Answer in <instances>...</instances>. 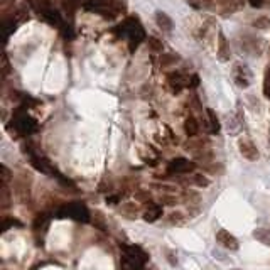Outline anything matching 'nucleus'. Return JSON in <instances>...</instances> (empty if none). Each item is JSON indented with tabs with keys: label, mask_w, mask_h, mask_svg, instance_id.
<instances>
[{
	"label": "nucleus",
	"mask_w": 270,
	"mask_h": 270,
	"mask_svg": "<svg viewBox=\"0 0 270 270\" xmlns=\"http://www.w3.org/2000/svg\"><path fill=\"white\" fill-rule=\"evenodd\" d=\"M117 30H120L122 36L128 37L132 49L139 46V44L145 39L144 27H142V25H140V22H139V19H137L135 15H132V17H128V19L123 20V24L118 25Z\"/></svg>",
	"instance_id": "f257e3e1"
},
{
	"label": "nucleus",
	"mask_w": 270,
	"mask_h": 270,
	"mask_svg": "<svg viewBox=\"0 0 270 270\" xmlns=\"http://www.w3.org/2000/svg\"><path fill=\"white\" fill-rule=\"evenodd\" d=\"M123 269L125 270H142L147 255L139 247H123Z\"/></svg>",
	"instance_id": "f03ea898"
},
{
	"label": "nucleus",
	"mask_w": 270,
	"mask_h": 270,
	"mask_svg": "<svg viewBox=\"0 0 270 270\" xmlns=\"http://www.w3.org/2000/svg\"><path fill=\"white\" fill-rule=\"evenodd\" d=\"M14 128L20 135H29L37 130V122L24 110H17L14 115Z\"/></svg>",
	"instance_id": "7ed1b4c3"
},
{
	"label": "nucleus",
	"mask_w": 270,
	"mask_h": 270,
	"mask_svg": "<svg viewBox=\"0 0 270 270\" xmlns=\"http://www.w3.org/2000/svg\"><path fill=\"white\" fill-rule=\"evenodd\" d=\"M61 216H68V218H73L76 221H81V223H88L90 221V211L86 210L85 205H79V203H71L68 206L61 208Z\"/></svg>",
	"instance_id": "20e7f679"
},
{
	"label": "nucleus",
	"mask_w": 270,
	"mask_h": 270,
	"mask_svg": "<svg viewBox=\"0 0 270 270\" xmlns=\"http://www.w3.org/2000/svg\"><path fill=\"white\" fill-rule=\"evenodd\" d=\"M166 81H167V86H169V90L176 95V93L183 91L184 88H189L191 76H188V74H184V73H181V71H171L166 76Z\"/></svg>",
	"instance_id": "39448f33"
},
{
	"label": "nucleus",
	"mask_w": 270,
	"mask_h": 270,
	"mask_svg": "<svg viewBox=\"0 0 270 270\" xmlns=\"http://www.w3.org/2000/svg\"><path fill=\"white\" fill-rule=\"evenodd\" d=\"M238 150H240L242 156L245 157L247 161H250V162L259 161V157H260L259 149H257V145L252 142L250 139H240V140H238Z\"/></svg>",
	"instance_id": "423d86ee"
},
{
	"label": "nucleus",
	"mask_w": 270,
	"mask_h": 270,
	"mask_svg": "<svg viewBox=\"0 0 270 270\" xmlns=\"http://www.w3.org/2000/svg\"><path fill=\"white\" fill-rule=\"evenodd\" d=\"M233 78H235V81H237L238 86H242V88L250 86L252 74H250L249 68H247L245 64H235L233 66Z\"/></svg>",
	"instance_id": "0eeeda50"
},
{
	"label": "nucleus",
	"mask_w": 270,
	"mask_h": 270,
	"mask_svg": "<svg viewBox=\"0 0 270 270\" xmlns=\"http://www.w3.org/2000/svg\"><path fill=\"white\" fill-rule=\"evenodd\" d=\"M216 240H218L220 245H223L227 250H237L238 249L237 238H235L230 232H227V230H220V232L216 233Z\"/></svg>",
	"instance_id": "6e6552de"
},
{
	"label": "nucleus",
	"mask_w": 270,
	"mask_h": 270,
	"mask_svg": "<svg viewBox=\"0 0 270 270\" xmlns=\"http://www.w3.org/2000/svg\"><path fill=\"white\" fill-rule=\"evenodd\" d=\"M194 162L191 161H188V159H183V157H179V159H174L171 164H169V172H191L194 171Z\"/></svg>",
	"instance_id": "1a4fd4ad"
},
{
	"label": "nucleus",
	"mask_w": 270,
	"mask_h": 270,
	"mask_svg": "<svg viewBox=\"0 0 270 270\" xmlns=\"http://www.w3.org/2000/svg\"><path fill=\"white\" fill-rule=\"evenodd\" d=\"M216 52H218V57L220 61H228L230 59V44L227 41V37L223 36V32H218V49H216Z\"/></svg>",
	"instance_id": "9d476101"
},
{
	"label": "nucleus",
	"mask_w": 270,
	"mask_h": 270,
	"mask_svg": "<svg viewBox=\"0 0 270 270\" xmlns=\"http://www.w3.org/2000/svg\"><path fill=\"white\" fill-rule=\"evenodd\" d=\"M156 22H157L159 29H162L164 32H171V30H172L171 17L167 15V14H164V12H157V14H156Z\"/></svg>",
	"instance_id": "9b49d317"
},
{
	"label": "nucleus",
	"mask_w": 270,
	"mask_h": 270,
	"mask_svg": "<svg viewBox=\"0 0 270 270\" xmlns=\"http://www.w3.org/2000/svg\"><path fill=\"white\" fill-rule=\"evenodd\" d=\"M184 130L188 137H196L198 132H199V123L194 117H188L184 120Z\"/></svg>",
	"instance_id": "f8f14e48"
},
{
	"label": "nucleus",
	"mask_w": 270,
	"mask_h": 270,
	"mask_svg": "<svg viewBox=\"0 0 270 270\" xmlns=\"http://www.w3.org/2000/svg\"><path fill=\"white\" fill-rule=\"evenodd\" d=\"M161 215H162V208L152 205V206H149L147 211L144 213V220L149 221V223H152V221H157L159 218H161Z\"/></svg>",
	"instance_id": "ddd939ff"
},
{
	"label": "nucleus",
	"mask_w": 270,
	"mask_h": 270,
	"mask_svg": "<svg viewBox=\"0 0 270 270\" xmlns=\"http://www.w3.org/2000/svg\"><path fill=\"white\" fill-rule=\"evenodd\" d=\"M167 221L174 227H183V225L188 221V216H186L183 211H172V213L167 216Z\"/></svg>",
	"instance_id": "4468645a"
},
{
	"label": "nucleus",
	"mask_w": 270,
	"mask_h": 270,
	"mask_svg": "<svg viewBox=\"0 0 270 270\" xmlns=\"http://www.w3.org/2000/svg\"><path fill=\"white\" fill-rule=\"evenodd\" d=\"M188 150H191V152H201V150H205L206 147V140H196V139H191V140H188L184 145Z\"/></svg>",
	"instance_id": "2eb2a0df"
},
{
	"label": "nucleus",
	"mask_w": 270,
	"mask_h": 270,
	"mask_svg": "<svg viewBox=\"0 0 270 270\" xmlns=\"http://www.w3.org/2000/svg\"><path fill=\"white\" fill-rule=\"evenodd\" d=\"M206 115H208V120H210V130L211 134H218L220 132V122H218V117L213 110H206Z\"/></svg>",
	"instance_id": "dca6fc26"
},
{
	"label": "nucleus",
	"mask_w": 270,
	"mask_h": 270,
	"mask_svg": "<svg viewBox=\"0 0 270 270\" xmlns=\"http://www.w3.org/2000/svg\"><path fill=\"white\" fill-rule=\"evenodd\" d=\"M254 237H255L259 242L265 243V245H270V232H269V230H264V228L255 230V232H254Z\"/></svg>",
	"instance_id": "f3484780"
},
{
	"label": "nucleus",
	"mask_w": 270,
	"mask_h": 270,
	"mask_svg": "<svg viewBox=\"0 0 270 270\" xmlns=\"http://www.w3.org/2000/svg\"><path fill=\"white\" fill-rule=\"evenodd\" d=\"M193 183L196 186H199V188H208V186H210V179H208L206 176H203V174H194Z\"/></svg>",
	"instance_id": "a211bd4d"
},
{
	"label": "nucleus",
	"mask_w": 270,
	"mask_h": 270,
	"mask_svg": "<svg viewBox=\"0 0 270 270\" xmlns=\"http://www.w3.org/2000/svg\"><path fill=\"white\" fill-rule=\"evenodd\" d=\"M8 73H10V64H8L7 54H3V57H2V78L5 79L8 76Z\"/></svg>",
	"instance_id": "6ab92c4d"
},
{
	"label": "nucleus",
	"mask_w": 270,
	"mask_h": 270,
	"mask_svg": "<svg viewBox=\"0 0 270 270\" xmlns=\"http://www.w3.org/2000/svg\"><path fill=\"white\" fill-rule=\"evenodd\" d=\"M79 2H81V0H64L63 5L66 8V12H74V8L79 5Z\"/></svg>",
	"instance_id": "aec40b11"
},
{
	"label": "nucleus",
	"mask_w": 270,
	"mask_h": 270,
	"mask_svg": "<svg viewBox=\"0 0 270 270\" xmlns=\"http://www.w3.org/2000/svg\"><path fill=\"white\" fill-rule=\"evenodd\" d=\"M178 61V56H172V54H166V56H161V66H169L172 63Z\"/></svg>",
	"instance_id": "412c9836"
},
{
	"label": "nucleus",
	"mask_w": 270,
	"mask_h": 270,
	"mask_svg": "<svg viewBox=\"0 0 270 270\" xmlns=\"http://www.w3.org/2000/svg\"><path fill=\"white\" fill-rule=\"evenodd\" d=\"M0 172H2V186H7L10 181V171L5 166H0Z\"/></svg>",
	"instance_id": "4be33fe9"
},
{
	"label": "nucleus",
	"mask_w": 270,
	"mask_h": 270,
	"mask_svg": "<svg viewBox=\"0 0 270 270\" xmlns=\"http://www.w3.org/2000/svg\"><path fill=\"white\" fill-rule=\"evenodd\" d=\"M0 196H2V208H5L8 203H10V194H8V188L7 186H2V194H0Z\"/></svg>",
	"instance_id": "5701e85b"
},
{
	"label": "nucleus",
	"mask_w": 270,
	"mask_h": 270,
	"mask_svg": "<svg viewBox=\"0 0 270 270\" xmlns=\"http://www.w3.org/2000/svg\"><path fill=\"white\" fill-rule=\"evenodd\" d=\"M254 25L257 29H265V27H269V25H270V22H269L267 17H260V19H257L254 22Z\"/></svg>",
	"instance_id": "b1692460"
},
{
	"label": "nucleus",
	"mask_w": 270,
	"mask_h": 270,
	"mask_svg": "<svg viewBox=\"0 0 270 270\" xmlns=\"http://www.w3.org/2000/svg\"><path fill=\"white\" fill-rule=\"evenodd\" d=\"M161 203L162 205H167V206H176L178 205V199H176V196H162Z\"/></svg>",
	"instance_id": "393cba45"
},
{
	"label": "nucleus",
	"mask_w": 270,
	"mask_h": 270,
	"mask_svg": "<svg viewBox=\"0 0 270 270\" xmlns=\"http://www.w3.org/2000/svg\"><path fill=\"white\" fill-rule=\"evenodd\" d=\"M149 44H150V49L152 51H162V44L159 42L156 37H149Z\"/></svg>",
	"instance_id": "a878e982"
},
{
	"label": "nucleus",
	"mask_w": 270,
	"mask_h": 270,
	"mask_svg": "<svg viewBox=\"0 0 270 270\" xmlns=\"http://www.w3.org/2000/svg\"><path fill=\"white\" fill-rule=\"evenodd\" d=\"M264 91H265V95L270 98V66H269V69H267V74H265V86H264Z\"/></svg>",
	"instance_id": "bb28decb"
},
{
	"label": "nucleus",
	"mask_w": 270,
	"mask_h": 270,
	"mask_svg": "<svg viewBox=\"0 0 270 270\" xmlns=\"http://www.w3.org/2000/svg\"><path fill=\"white\" fill-rule=\"evenodd\" d=\"M137 198L140 199V201H147V199H150V193H137Z\"/></svg>",
	"instance_id": "cd10ccee"
},
{
	"label": "nucleus",
	"mask_w": 270,
	"mask_h": 270,
	"mask_svg": "<svg viewBox=\"0 0 270 270\" xmlns=\"http://www.w3.org/2000/svg\"><path fill=\"white\" fill-rule=\"evenodd\" d=\"M213 3H218V5H230L233 0H211Z\"/></svg>",
	"instance_id": "c85d7f7f"
},
{
	"label": "nucleus",
	"mask_w": 270,
	"mask_h": 270,
	"mask_svg": "<svg viewBox=\"0 0 270 270\" xmlns=\"http://www.w3.org/2000/svg\"><path fill=\"white\" fill-rule=\"evenodd\" d=\"M52 2H54V3H63L64 0H52Z\"/></svg>",
	"instance_id": "c756f323"
}]
</instances>
